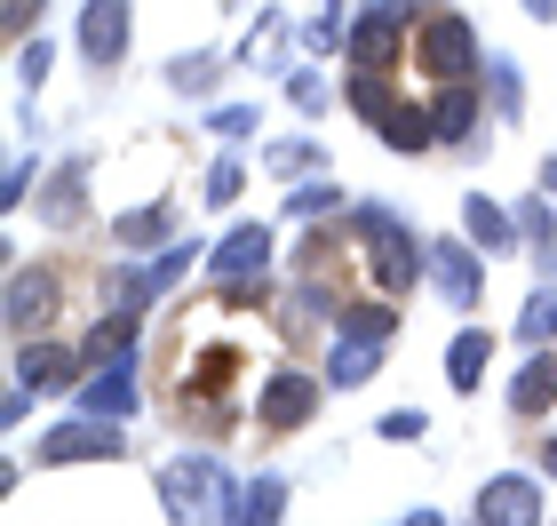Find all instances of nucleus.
Returning a JSON list of instances; mask_svg holds the SVG:
<instances>
[{"mask_svg":"<svg viewBox=\"0 0 557 526\" xmlns=\"http://www.w3.org/2000/svg\"><path fill=\"white\" fill-rule=\"evenodd\" d=\"M478 518H494V526H502V518H510V526H534L542 503H534V487H525V479H494L486 503H478Z\"/></svg>","mask_w":557,"mask_h":526,"instance_id":"nucleus-12","label":"nucleus"},{"mask_svg":"<svg viewBox=\"0 0 557 526\" xmlns=\"http://www.w3.org/2000/svg\"><path fill=\"white\" fill-rule=\"evenodd\" d=\"M374 129H383V144H398V152H422V144L438 136V120H430L422 105H383V120H374Z\"/></svg>","mask_w":557,"mask_h":526,"instance_id":"nucleus-13","label":"nucleus"},{"mask_svg":"<svg viewBox=\"0 0 557 526\" xmlns=\"http://www.w3.org/2000/svg\"><path fill=\"white\" fill-rule=\"evenodd\" d=\"M486 359H494V343H486V335H462V343H454V351H446L454 391H478V367H486Z\"/></svg>","mask_w":557,"mask_h":526,"instance_id":"nucleus-17","label":"nucleus"},{"mask_svg":"<svg viewBox=\"0 0 557 526\" xmlns=\"http://www.w3.org/2000/svg\"><path fill=\"white\" fill-rule=\"evenodd\" d=\"M88 415H136V383H128V359H104V375L81 391Z\"/></svg>","mask_w":557,"mask_h":526,"instance_id":"nucleus-10","label":"nucleus"},{"mask_svg":"<svg viewBox=\"0 0 557 526\" xmlns=\"http://www.w3.org/2000/svg\"><path fill=\"white\" fill-rule=\"evenodd\" d=\"M208 199H239V160H223V168L208 175Z\"/></svg>","mask_w":557,"mask_h":526,"instance_id":"nucleus-23","label":"nucleus"},{"mask_svg":"<svg viewBox=\"0 0 557 526\" xmlns=\"http://www.w3.org/2000/svg\"><path fill=\"white\" fill-rule=\"evenodd\" d=\"M160 232H168V208H136V216H120V240H128V247H151Z\"/></svg>","mask_w":557,"mask_h":526,"instance_id":"nucleus-20","label":"nucleus"},{"mask_svg":"<svg viewBox=\"0 0 557 526\" xmlns=\"http://www.w3.org/2000/svg\"><path fill=\"white\" fill-rule=\"evenodd\" d=\"M510 399H518V415H549L557 407V359L542 351V359H525V375L510 383Z\"/></svg>","mask_w":557,"mask_h":526,"instance_id":"nucleus-14","label":"nucleus"},{"mask_svg":"<svg viewBox=\"0 0 557 526\" xmlns=\"http://www.w3.org/2000/svg\"><path fill=\"white\" fill-rule=\"evenodd\" d=\"M430 120H438V136H470V120H478V96L462 81H446V96L430 105Z\"/></svg>","mask_w":557,"mask_h":526,"instance_id":"nucleus-16","label":"nucleus"},{"mask_svg":"<svg viewBox=\"0 0 557 526\" xmlns=\"http://www.w3.org/2000/svg\"><path fill=\"white\" fill-rule=\"evenodd\" d=\"M232 511H256V518H278V487H271V479H263V487H256V494H239V503H232Z\"/></svg>","mask_w":557,"mask_h":526,"instance_id":"nucleus-22","label":"nucleus"},{"mask_svg":"<svg viewBox=\"0 0 557 526\" xmlns=\"http://www.w3.org/2000/svg\"><path fill=\"white\" fill-rule=\"evenodd\" d=\"M311 407H319L311 375H271L256 415H263V431H302V423H311Z\"/></svg>","mask_w":557,"mask_h":526,"instance_id":"nucleus-4","label":"nucleus"},{"mask_svg":"<svg viewBox=\"0 0 557 526\" xmlns=\"http://www.w3.org/2000/svg\"><path fill=\"white\" fill-rule=\"evenodd\" d=\"M359 240H367V264H374V280H383V295H407V288H414V271H422L414 240L398 232L391 216H374V208H359Z\"/></svg>","mask_w":557,"mask_h":526,"instance_id":"nucleus-2","label":"nucleus"},{"mask_svg":"<svg viewBox=\"0 0 557 526\" xmlns=\"http://www.w3.org/2000/svg\"><path fill=\"white\" fill-rule=\"evenodd\" d=\"M438 288H446V304H454V311H470V304H478V271H470L462 247H446V240H438Z\"/></svg>","mask_w":557,"mask_h":526,"instance_id":"nucleus-15","label":"nucleus"},{"mask_svg":"<svg viewBox=\"0 0 557 526\" xmlns=\"http://www.w3.org/2000/svg\"><path fill=\"white\" fill-rule=\"evenodd\" d=\"M81 48L96 64H112L120 48H128V9H120V0H88L81 9Z\"/></svg>","mask_w":557,"mask_h":526,"instance_id":"nucleus-6","label":"nucleus"},{"mask_svg":"<svg viewBox=\"0 0 557 526\" xmlns=\"http://www.w3.org/2000/svg\"><path fill=\"white\" fill-rule=\"evenodd\" d=\"M350 335H391V311H350Z\"/></svg>","mask_w":557,"mask_h":526,"instance_id":"nucleus-25","label":"nucleus"},{"mask_svg":"<svg viewBox=\"0 0 557 526\" xmlns=\"http://www.w3.org/2000/svg\"><path fill=\"white\" fill-rule=\"evenodd\" d=\"M57 295H64V280H57V264H24L16 280H9V328H16V335H33V328H48V311H57Z\"/></svg>","mask_w":557,"mask_h":526,"instance_id":"nucleus-3","label":"nucleus"},{"mask_svg":"<svg viewBox=\"0 0 557 526\" xmlns=\"http://www.w3.org/2000/svg\"><path fill=\"white\" fill-rule=\"evenodd\" d=\"M542 463H549V470H557V439H542Z\"/></svg>","mask_w":557,"mask_h":526,"instance_id":"nucleus-27","label":"nucleus"},{"mask_svg":"<svg viewBox=\"0 0 557 526\" xmlns=\"http://www.w3.org/2000/svg\"><path fill=\"white\" fill-rule=\"evenodd\" d=\"M72 367H81V351H64V343H24V359H16V375H24L33 391L72 383Z\"/></svg>","mask_w":557,"mask_h":526,"instance_id":"nucleus-11","label":"nucleus"},{"mask_svg":"<svg viewBox=\"0 0 557 526\" xmlns=\"http://www.w3.org/2000/svg\"><path fill=\"white\" fill-rule=\"evenodd\" d=\"M414 64L430 72V81H470L478 48H470V24L454 9H422L414 16Z\"/></svg>","mask_w":557,"mask_h":526,"instance_id":"nucleus-1","label":"nucleus"},{"mask_svg":"<svg viewBox=\"0 0 557 526\" xmlns=\"http://www.w3.org/2000/svg\"><path fill=\"white\" fill-rule=\"evenodd\" d=\"M462 216H470V240H486V247H510V232H518V223H510V216H502V208H494V199H470V208H462Z\"/></svg>","mask_w":557,"mask_h":526,"instance_id":"nucleus-18","label":"nucleus"},{"mask_svg":"<svg viewBox=\"0 0 557 526\" xmlns=\"http://www.w3.org/2000/svg\"><path fill=\"white\" fill-rule=\"evenodd\" d=\"M374 351H383V335H350L335 351V383H367V367H374Z\"/></svg>","mask_w":557,"mask_h":526,"instance_id":"nucleus-19","label":"nucleus"},{"mask_svg":"<svg viewBox=\"0 0 557 526\" xmlns=\"http://www.w3.org/2000/svg\"><path fill=\"white\" fill-rule=\"evenodd\" d=\"M398 24H407V9H383V16H367L359 33H350V57H359L367 72H391V64H398Z\"/></svg>","mask_w":557,"mask_h":526,"instance_id":"nucleus-9","label":"nucleus"},{"mask_svg":"<svg viewBox=\"0 0 557 526\" xmlns=\"http://www.w3.org/2000/svg\"><path fill=\"white\" fill-rule=\"evenodd\" d=\"M525 335H557V295H534V304H525V319H518Z\"/></svg>","mask_w":557,"mask_h":526,"instance_id":"nucleus-21","label":"nucleus"},{"mask_svg":"<svg viewBox=\"0 0 557 526\" xmlns=\"http://www.w3.org/2000/svg\"><path fill=\"white\" fill-rule=\"evenodd\" d=\"M33 16H40V0H0V24H9V33H24Z\"/></svg>","mask_w":557,"mask_h":526,"instance_id":"nucleus-24","label":"nucleus"},{"mask_svg":"<svg viewBox=\"0 0 557 526\" xmlns=\"http://www.w3.org/2000/svg\"><path fill=\"white\" fill-rule=\"evenodd\" d=\"M120 447H128V439L104 431V423H72V431H57V439L40 447V455H48V463H112Z\"/></svg>","mask_w":557,"mask_h":526,"instance_id":"nucleus-5","label":"nucleus"},{"mask_svg":"<svg viewBox=\"0 0 557 526\" xmlns=\"http://www.w3.org/2000/svg\"><path fill=\"white\" fill-rule=\"evenodd\" d=\"M160 494H168V511H175V518H199V511H215V494H223V487H215V470H208V463H175L168 479H160Z\"/></svg>","mask_w":557,"mask_h":526,"instance_id":"nucleus-7","label":"nucleus"},{"mask_svg":"<svg viewBox=\"0 0 557 526\" xmlns=\"http://www.w3.org/2000/svg\"><path fill=\"white\" fill-rule=\"evenodd\" d=\"M263 264H271V232H263V223H239V232L215 247L223 280H263Z\"/></svg>","mask_w":557,"mask_h":526,"instance_id":"nucleus-8","label":"nucleus"},{"mask_svg":"<svg viewBox=\"0 0 557 526\" xmlns=\"http://www.w3.org/2000/svg\"><path fill=\"white\" fill-rule=\"evenodd\" d=\"M518 223H525V240H534V247H549V208H525Z\"/></svg>","mask_w":557,"mask_h":526,"instance_id":"nucleus-26","label":"nucleus"}]
</instances>
